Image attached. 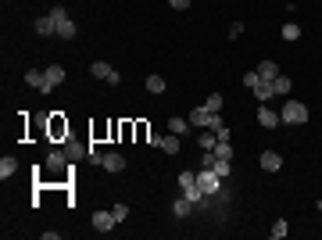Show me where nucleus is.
Wrapping results in <instances>:
<instances>
[{
    "mask_svg": "<svg viewBox=\"0 0 322 240\" xmlns=\"http://www.w3.org/2000/svg\"><path fill=\"white\" fill-rule=\"evenodd\" d=\"M65 154H68V162H79V158L90 154V147L86 143H75V140H65Z\"/></svg>",
    "mask_w": 322,
    "mask_h": 240,
    "instance_id": "6e6552de",
    "label": "nucleus"
},
{
    "mask_svg": "<svg viewBox=\"0 0 322 240\" xmlns=\"http://www.w3.org/2000/svg\"><path fill=\"white\" fill-rule=\"evenodd\" d=\"M58 36H61V39H72V36H75V22H72V18L61 22V25H58Z\"/></svg>",
    "mask_w": 322,
    "mask_h": 240,
    "instance_id": "5701e85b",
    "label": "nucleus"
},
{
    "mask_svg": "<svg viewBox=\"0 0 322 240\" xmlns=\"http://www.w3.org/2000/svg\"><path fill=\"white\" fill-rule=\"evenodd\" d=\"M254 97H258L261 104H269V97H276V90H272V83H265V79H261V83L254 86Z\"/></svg>",
    "mask_w": 322,
    "mask_h": 240,
    "instance_id": "2eb2a0df",
    "label": "nucleus"
},
{
    "mask_svg": "<svg viewBox=\"0 0 322 240\" xmlns=\"http://www.w3.org/2000/svg\"><path fill=\"white\" fill-rule=\"evenodd\" d=\"M68 165V154L65 151H50L47 154V169H65Z\"/></svg>",
    "mask_w": 322,
    "mask_h": 240,
    "instance_id": "4468645a",
    "label": "nucleus"
},
{
    "mask_svg": "<svg viewBox=\"0 0 322 240\" xmlns=\"http://www.w3.org/2000/svg\"><path fill=\"white\" fill-rule=\"evenodd\" d=\"M58 32V22L47 15V18H36V36H54Z\"/></svg>",
    "mask_w": 322,
    "mask_h": 240,
    "instance_id": "9d476101",
    "label": "nucleus"
},
{
    "mask_svg": "<svg viewBox=\"0 0 322 240\" xmlns=\"http://www.w3.org/2000/svg\"><path fill=\"white\" fill-rule=\"evenodd\" d=\"M297 36H301L297 25H283V39H297Z\"/></svg>",
    "mask_w": 322,
    "mask_h": 240,
    "instance_id": "c756f323",
    "label": "nucleus"
},
{
    "mask_svg": "<svg viewBox=\"0 0 322 240\" xmlns=\"http://www.w3.org/2000/svg\"><path fill=\"white\" fill-rule=\"evenodd\" d=\"M258 75L265 79V83H272V79L279 75V65H276V61H261V65H258Z\"/></svg>",
    "mask_w": 322,
    "mask_h": 240,
    "instance_id": "ddd939ff",
    "label": "nucleus"
},
{
    "mask_svg": "<svg viewBox=\"0 0 322 240\" xmlns=\"http://www.w3.org/2000/svg\"><path fill=\"white\" fill-rule=\"evenodd\" d=\"M258 122H261L265 129H276V126H279V115L269 111V104H261V108H258Z\"/></svg>",
    "mask_w": 322,
    "mask_h": 240,
    "instance_id": "1a4fd4ad",
    "label": "nucleus"
},
{
    "mask_svg": "<svg viewBox=\"0 0 322 240\" xmlns=\"http://www.w3.org/2000/svg\"><path fill=\"white\" fill-rule=\"evenodd\" d=\"M287 229H290V226H287V219H276L269 233H272V240H283V236H287Z\"/></svg>",
    "mask_w": 322,
    "mask_h": 240,
    "instance_id": "aec40b11",
    "label": "nucleus"
},
{
    "mask_svg": "<svg viewBox=\"0 0 322 240\" xmlns=\"http://www.w3.org/2000/svg\"><path fill=\"white\" fill-rule=\"evenodd\" d=\"M197 186H200V190H204V194L211 197V194L222 186V176H215L211 169H200V172H197Z\"/></svg>",
    "mask_w": 322,
    "mask_h": 240,
    "instance_id": "f03ea898",
    "label": "nucleus"
},
{
    "mask_svg": "<svg viewBox=\"0 0 322 240\" xmlns=\"http://www.w3.org/2000/svg\"><path fill=\"white\" fill-rule=\"evenodd\" d=\"M93 75H97V79H104V83H111V86H118V83H122V75H118L108 61H93Z\"/></svg>",
    "mask_w": 322,
    "mask_h": 240,
    "instance_id": "20e7f679",
    "label": "nucleus"
},
{
    "mask_svg": "<svg viewBox=\"0 0 322 240\" xmlns=\"http://www.w3.org/2000/svg\"><path fill=\"white\" fill-rule=\"evenodd\" d=\"M215 115H219V111H208L204 104H200V108H193V111H190V126H200V129H211V122H215Z\"/></svg>",
    "mask_w": 322,
    "mask_h": 240,
    "instance_id": "7ed1b4c3",
    "label": "nucleus"
},
{
    "mask_svg": "<svg viewBox=\"0 0 322 240\" xmlns=\"http://www.w3.org/2000/svg\"><path fill=\"white\" fill-rule=\"evenodd\" d=\"M258 165H261L265 172H279V169H283V154H276V151H265V154L258 158Z\"/></svg>",
    "mask_w": 322,
    "mask_h": 240,
    "instance_id": "0eeeda50",
    "label": "nucleus"
},
{
    "mask_svg": "<svg viewBox=\"0 0 322 240\" xmlns=\"http://www.w3.org/2000/svg\"><path fill=\"white\" fill-rule=\"evenodd\" d=\"M115 226H118V219H115L111 212H93V229H97V233H111Z\"/></svg>",
    "mask_w": 322,
    "mask_h": 240,
    "instance_id": "39448f33",
    "label": "nucleus"
},
{
    "mask_svg": "<svg viewBox=\"0 0 322 240\" xmlns=\"http://www.w3.org/2000/svg\"><path fill=\"white\" fill-rule=\"evenodd\" d=\"M200 147H204V151H215V143H219V136L215 133H200V140H197Z\"/></svg>",
    "mask_w": 322,
    "mask_h": 240,
    "instance_id": "b1692460",
    "label": "nucleus"
},
{
    "mask_svg": "<svg viewBox=\"0 0 322 240\" xmlns=\"http://www.w3.org/2000/svg\"><path fill=\"white\" fill-rule=\"evenodd\" d=\"M111 215H115L118 222H126V219H129V208H126V205H115V208H111Z\"/></svg>",
    "mask_w": 322,
    "mask_h": 240,
    "instance_id": "bb28decb",
    "label": "nucleus"
},
{
    "mask_svg": "<svg viewBox=\"0 0 322 240\" xmlns=\"http://www.w3.org/2000/svg\"><path fill=\"white\" fill-rule=\"evenodd\" d=\"M258 83H261V75H258V72H247V75H244V86H251V90H254Z\"/></svg>",
    "mask_w": 322,
    "mask_h": 240,
    "instance_id": "c85d7f7f",
    "label": "nucleus"
},
{
    "mask_svg": "<svg viewBox=\"0 0 322 240\" xmlns=\"http://www.w3.org/2000/svg\"><path fill=\"white\" fill-rule=\"evenodd\" d=\"M204 108H208V111H219V108H222V93H211V97H208V104H204Z\"/></svg>",
    "mask_w": 322,
    "mask_h": 240,
    "instance_id": "cd10ccee",
    "label": "nucleus"
},
{
    "mask_svg": "<svg viewBox=\"0 0 322 240\" xmlns=\"http://www.w3.org/2000/svg\"><path fill=\"white\" fill-rule=\"evenodd\" d=\"M190 129V122H183V118H172V122H169V133H176V136H183Z\"/></svg>",
    "mask_w": 322,
    "mask_h": 240,
    "instance_id": "393cba45",
    "label": "nucleus"
},
{
    "mask_svg": "<svg viewBox=\"0 0 322 240\" xmlns=\"http://www.w3.org/2000/svg\"><path fill=\"white\" fill-rule=\"evenodd\" d=\"M240 32H244V22H233V25H229V39H236Z\"/></svg>",
    "mask_w": 322,
    "mask_h": 240,
    "instance_id": "2f4dec72",
    "label": "nucleus"
},
{
    "mask_svg": "<svg viewBox=\"0 0 322 240\" xmlns=\"http://www.w3.org/2000/svg\"><path fill=\"white\" fill-rule=\"evenodd\" d=\"M169 4H172V8H176V11H186V8H190V4H193V0H169Z\"/></svg>",
    "mask_w": 322,
    "mask_h": 240,
    "instance_id": "473e14b6",
    "label": "nucleus"
},
{
    "mask_svg": "<svg viewBox=\"0 0 322 240\" xmlns=\"http://www.w3.org/2000/svg\"><path fill=\"white\" fill-rule=\"evenodd\" d=\"M104 169H108V172H122V169H126V158H122V154H115V151L104 154Z\"/></svg>",
    "mask_w": 322,
    "mask_h": 240,
    "instance_id": "f8f14e48",
    "label": "nucleus"
},
{
    "mask_svg": "<svg viewBox=\"0 0 322 240\" xmlns=\"http://www.w3.org/2000/svg\"><path fill=\"white\" fill-rule=\"evenodd\" d=\"M161 151H169V154H179V136H176V133L161 136Z\"/></svg>",
    "mask_w": 322,
    "mask_h": 240,
    "instance_id": "a211bd4d",
    "label": "nucleus"
},
{
    "mask_svg": "<svg viewBox=\"0 0 322 240\" xmlns=\"http://www.w3.org/2000/svg\"><path fill=\"white\" fill-rule=\"evenodd\" d=\"M61 83H65V68H61V65H50V68H47V86L58 90Z\"/></svg>",
    "mask_w": 322,
    "mask_h": 240,
    "instance_id": "9b49d317",
    "label": "nucleus"
},
{
    "mask_svg": "<svg viewBox=\"0 0 322 240\" xmlns=\"http://www.w3.org/2000/svg\"><path fill=\"white\" fill-rule=\"evenodd\" d=\"M290 86H294V83H290V79H287V75H283V72H279V75H276V79H272V90H276V93H283V97H287V93H290Z\"/></svg>",
    "mask_w": 322,
    "mask_h": 240,
    "instance_id": "dca6fc26",
    "label": "nucleus"
},
{
    "mask_svg": "<svg viewBox=\"0 0 322 240\" xmlns=\"http://www.w3.org/2000/svg\"><path fill=\"white\" fill-rule=\"evenodd\" d=\"M215 154L226 158V162H233V143H229V140H219V143H215Z\"/></svg>",
    "mask_w": 322,
    "mask_h": 240,
    "instance_id": "412c9836",
    "label": "nucleus"
},
{
    "mask_svg": "<svg viewBox=\"0 0 322 240\" xmlns=\"http://www.w3.org/2000/svg\"><path fill=\"white\" fill-rule=\"evenodd\" d=\"M50 18H54L58 25H61V22H68V15H65V8H54V11H50Z\"/></svg>",
    "mask_w": 322,
    "mask_h": 240,
    "instance_id": "7c9ffc66",
    "label": "nucleus"
},
{
    "mask_svg": "<svg viewBox=\"0 0 322 240\" xmlns=\"http://www.w3.org/2000/svg\"><path fill=\"white\" fill-rule=\"evenodd\" d=\"M15 169H18V162H15V158H0V179L15 176Z\"/></svg>",
    "mask_w": 322,
    "mask_h": 240,
    "instance_id": "6ab92c4d",
    "label": "nucleus"
},
{
    "mask_svg": "<svg viewBox=\"0 0 322 240\" xmlns=\"http://www.w3.org/2000/svg\"><path fill=\"white\" fill-rule=\"evenodd\" d=\"M190 212H193V205H190V201H186V197H183V194H179V201H176V205H172V215H179V219H186V215H190Z\"/></svg>",
    "mask_w": 322,
    "mask_h": 240,
    "instance_id": "f3484780",
    "label": "nucleus"
},
{
    "mask_svg": "<svg viewBox=\"0 0 322 240\" xmlns=\"http://www.w3.org/2000/svg\"><path fill=\"white\" fill-rule=\"evenodd\" d=\"M25 83L36 86L39 93H50V86H47V72H39V68H29V72H25Z\"/></svg>",
    "mask_w": 322,
    "mask_h": 240,
    "instance_id": "423d86ee",
    "label": "nucleus"
},
{
    "mask_svg": "<svg viewBox=\"0 0 322 240\" xmlns=\"http://www.w3.org/2000/svg\"><path fill=\"white\" fill-rule=\"evenodd\" d=\"M147 90H150V93H165V79H161V75H150V79H147Z\"/></svg>",
    "mask_w": 322,
    "mask_h": 240,
    "instance_id": "4be33fe9",
    "label": "nucleus"
},
{
    "mask_svg": "<svg viewBox=\"0 0 322 240\" xmlns=\"http://www.w3.org/2000/svg\"><path fill=\"white\" fill-rule=\"evenodd\" d=\"M179 186H197V172H179Z\"/></svg>",
    "mask_w": 322,
    "mask_h": 240,
    "instance_id": "a878e982",
    "label": "nucleus"
},
{
    "mask_svg": "<svg viewBox=\"0 0 322 240\" xmlns=\"http://www.w3.org/2000/svg\"><path fill=\"white\" fill-rule=\"evenodd\" d=\"M279 122H287V126H304L308 122V108L301 101H287V108L279 111Z\"/></svg>",
    "mask_w": 322,
    "mask_h": 240,
    "instance_id": "f257e3e1",
    "label": "nucleus"
}]
</instances>
